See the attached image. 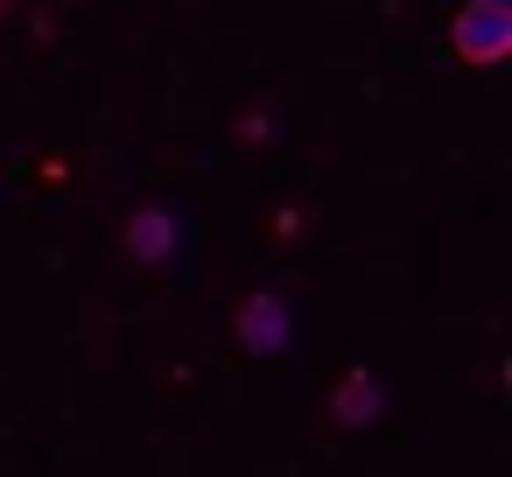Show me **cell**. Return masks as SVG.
Wrapping results in <instances>:
<instances>
[{
    "label": "cell",
    "mask_w": 512,
    "mask_h": 477,
    "mask_svg": "<svg viewBox=\"0 0 512 477\" xmlns=\"http://www.w3.org/2000/svg\"><path fill=\"white\" fill-rule=\"evenodd\" d=\"M449 50H456V64H470V71L505 64V57H512V0H470V8H456Z\"/></svg>",
    "instance_id": "cell-1"
},
{
    "label": "cell",
    "mask_w": 512,
    "mask_h": 477,
    "mask_svg": "<svg viewBox=\"0 0 512 477\" xmlns=\"http://www.w3.org/2000/svg\"><path fill=\"white\" fill-rule=\"evenodd\" d=\"M232 330H239V344H246L253 358H274V351H288V330H295V316H288V302H281L274 288H260V295H246V302H239Z\"/></svg>",
    "instance_id": "cell-2"
},
{
    "label": "cell",
    "mask_w": 512,
    "mask_h": 477,
    "mask_svg": "<svg viewBox=\"0 0 512 477\" xmlns=\"http://www.w3.org/2000/svg\"><path fill=\"white\" fill-rule=\"evenodd\" d=\"M169 253H176V218H169L162 204H141V211L127 218V260L155 267V260H169Z\"/></svg>",
    "instance_id": "cell-3"
},
{
    "label": "cell",
    "mask_w": 512,
    "mask_h": 477,
    "mask_svg": "<svg viewBox=\"0 0 512 477\" xmlns=\"http://www.w3.org/2000/svg\"><path fill=\"white\" fill-rule=\"evenodd\" d=\"M379 407H386V400H379V379H372L365 365L344 372L337 393H330V421H337V428H365V421H379Z\"/></svg>",
    "instance_id": "cell-4"
},
{
    "label": "cell",
    "mask_w": 512,
    "mask_h": 477,
    "mask_svg": "<svg viewBox=\"0 0 512 477\" xmlns=\"http://www.w3.org/2000/svg\"><path fill=\"white\" fill-rule=\"evenodd\" d=\"M0 8H8V0H0Z\"/></svg>",
    "instance_id": "cell-5"
}]
</instances>
